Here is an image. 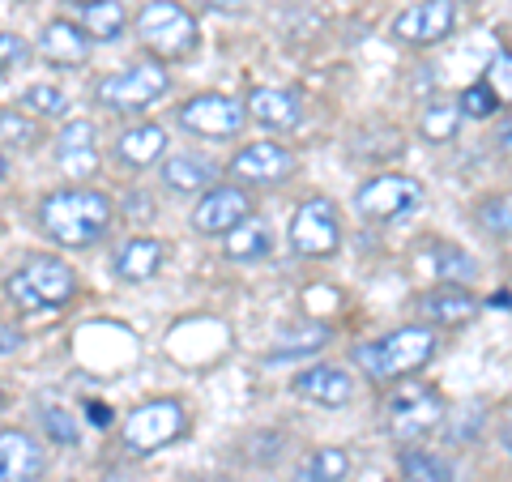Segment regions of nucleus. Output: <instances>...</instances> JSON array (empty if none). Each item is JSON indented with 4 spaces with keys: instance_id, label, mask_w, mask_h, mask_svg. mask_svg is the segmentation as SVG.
<instances>
[{
    "instance_id": "obj_1",
    "label": "nucleus",
    "mask_w": 512,
    "mask_h": 482,
    "mask_svg": "<svg viewBox=\"0 0 512 482\" xmlns=\"http://www.w3.org/2000/svg\"><path fill=\"white\" fill-rule=\"evenodd\" d=\"M111 197L99 188H60L39 201V227L60 248H90L111 227Z\"/></svg>"
},
{
    "instance_id": "obj_2",
    "label": "nucleus",
    "mask_w": 512,
    "mask_h": 482,
    "mask_svg": "<svg viewBox=\"0 0 512 482\" xmlns=\"http://www.w3.org/2000/svg\"><path fill=\"white\" fill-rule=\"evenodd\" d=\"M5 295L18 312H56L77 295V273L60 256L35 252L5 278Z\"/></svg>"
},
{
    "instance_id": "obj_3",
    "label": "nucleus",
    "mask_w": 512,
    "mask_h": 482,
    "mask_svg": "<svg viewBox=\"0 0 512 482\" xmlns=\"http://www.w3.org/2000/svg\"><path fill=\"white\" fill-rule=\"evenodd\" d=\"M436 355V333L423 329V325H406L380 342H367V346H355V359L359 367L372 380H402L410 372H419L423 363H431Z\"/></svg>"
},
{
    "instance_id": "obj_4",
    "label": "nucleus",
    "mask_w": 512,
    "mask_h": 482,
    "mask_svg": "<svg viewBox=\"0 0 512 482\" xmlns=\"http://www.w3.org/2000/svg\"><path fill=\"white\" fill-rule=\"evenodd\" d=\"M137 39L146 43L158 60H188L201 43V26L184 5H175V0H150V5L137 13Z\"/></svg>"
},
{
    "instance_id": "obj_5",
    "label": "nucleus",
    "mask_w": 512,
    "mask_h": 482,
    "mask_svg": "<svg viewBox=\"0 0 512 482\" xmlns=\"http://www.w3.org/2000/svg\"><path fill=\"white\" fill-rule=\"evenodd\" d=\"M167 90H171V77L163 73V64H128V69H116L103 77L94 99H99V107L116 111V116H141Z\"/></svg>"
},
{
    "instance_id": "obj_6",
    "label": "nucleus",
    "mask_w": 512,
    "mask_h": 482,
    "mask_svg": "<svg viewBox=\"0 0 512 482\" xmlns=\"http://www.w3.org/2000/svg\"><path fill=\"white\" fill-rule=\"evenodd\" d=\"M184 427H188L184 406L175 397H163V401H146V406L128 414L120 436H124V448H133V453H158L171 440H180Z\"/></svg>"
},
{
    "instance_id": "obj_7",
    "label": "nucleus",
    "mask_w": 512,
    "mask_h": 482,
    "mask_svg": "<svg viewBox=\"0 0 512 482\" xmlns=\"http://www.w3.org/2000/svg\"><path fill=\"white\" fill-rule=\"evenodd\" d=\"M355 210L372 222H402L423 210V184L410 175H376L355 192Z\"/></svg>"
},
{
    "instance_id": "obj_8",
    "label": "nucleus",
    "mask_w": 512,
    "mask_h": 482,
    "mask_svg": "<svg viewBox=\"0 0 512 482\" xmlns=\"http://www.w3.org/2000/svg\"><path fill=\"white\" fill-rule=\"evenodd\" d=\"M444 419V397L436 389H427L423 380L397 384L389 397V431L397 440H419L431 427H440Z\"/></svg>"
},
{
    "instance_id": "obj_9",
    "label": "nucleus",
    "mask_w": 512,
    "mask_h": 482,
    "mask_svg": "<svg viewBox=\"0 0 512 482\" xmlns=\"http://www.w3.org/2000/svg\"><path fill=\"white\" fill-rule=\"evenodd\" d=\"M175 120L197 137H235L248 120V107L231 99V94H197V99H188L175 111Z\"/></svg>"
},
{
    "instance_id": "obj_10",
    "label": "nucleus",
    "mask_w": 512,
    "mask_h": 482,
    "mask_svg": "<svg viewBox=\"0 0 512 482\" xmlns=\"http://www.w3.org/2000/svg\"><path fill=\"white\" fill-rule=\"evenodd\" d=\"M338 239H342V227H338V214L325 197H312L303 201L295 218H291V248L299 256H333L338 252Z\"/></svg>"
},
{
    "instance_id": "obj_11",
    "label": "nucleus",
    "mask_w": 512,
    "mask_h": 482,
    "mask_svg": "<svg viewBox=\"0 0 512 482\" xmlns=\"http://www.w3.org/2000/svg\"><path fill=\"white\" fill-rule=\"evenodd\" d=\"M453 26H457V5L453 0H419V5H410L402 9L393 18V39H402V43H440L453 35Z\"/></svg>"
},
{
    "instance_id": "obj_12",
    "label": "nucleus",
    "mask_w": 512,
    "mask_h": 482,
    "mask_svg": "<svg viewBox=\"0 0 512 482\" xmlns=\"http://www.w3.org/2000/svg\"><path fill=\"white\" fill-rule=\"evenodd\" d=\"M244 218H252L248 192L239 184H214V188H205V197L197 201V210H192V227L205 235H227Z\"/></svg>"
},
{
    "instance_id": "obj_13",
    "label": "nucleus",
    "mask_w": 512,
    "mask_h": 482,
    "mask_svg": "<svg viewBox=\"0 0 512 482\" xmlns=\"http://www.w3.org/2000/svg\"><path fill=\"white\" fill-rule=\"evenodd\" d=\"M239 184H256V188H274L282 180H291V171H295V154L291 150H282L274 146V141H256V146H244L235 158H231V167H227Z\"/></svg>"
},
{
    "instance_id": "obj_14",
    "label": "nucleus",
    "mask_w": 512,
    "mask_h": 482,
    "mask_svg": "<svg viewBox=\"0 0 512 482\" xmlns=\"http://www.w3.org/2000/svg\"><path fill=\"white\" fill-rule=\"evenodd\" d=\"M43 444L18 427H0V482H35L43 474Z\"/></svg>"
},
{
    "instance_id": "obj_15",
    "label": "nucleus",
    "mask_w": 512,
    "mask_h": 482,
    "mask_svg": "<svg viewBox=\"0 0 512 482\" xmlns=\"http://www.w3.org/2000/svg\"><path fill=\"white\" fill-rule=\"evenodd\" d=\"M56 163L69 180H90L99 171V154H94V128L86 120H69L56 137Z\"/></svg>"
},
{
    "instance_id": "obj_16",
    "label": "nucleus",
    "mask_w": 512,
    "mask_h": 482,
    "mask_svg": "<svg viewBox=\"0 0 512 482\" xmlns=\"http://www.w3.org/2000/svg\"><path fill=\"white\" fill-rule=\"evenodd\" d=\"M39 56L47 64H64V69H77V64H86L90 60V39H86V30L82 26H73V22H47L39 30Z\"/></svg>"
},
{
    "instance_id": "obj_17",
    "label": "nucleus",
    "mask_w": 512,
    "mask_h": 482,
    "mask_svg": "<svg viewBox=\"0 0 512 482\" xmlns=\"http://www.w3.org/2000/svg\"><path fill=\"white\" fill-rule=\"evenodd\" d=\"M295 393L316 401V406H346L355 397V380H350L342 367H312L295 380Z\"/></svg>"
},
{
    "instance_id": "obj_18",
    "label": "nucleus",
    "mask_w": 512,
    "mask_h": 482,
    "mask_svg": "<svg viewBox=\"0 0 512 482\" xmlns=\"http://www.w3.org/2000/svg\"><path fill=\"white\" fill-rule=\"evenodd\" d=\"M248 116H256L269 128H295L303 120V107H299V94L291 90H274V86H261L248 94Z\"/></svg>"
},
{
    "instance_id": "obj_19",
    "label": "nucleus",
    "mask_w": 512,
    "mask_h": 482,
    "mask_svg": "<svg viewBox=\"0 0 512 482\" xmlns=\"http://www.w3.org/2000/svg\"><path fill=\"white\" fill-rule=\"evenodd\" d=\"M163 265V239L137 235L116 252V278L120 282H150Z\"/></svg>"
},
{
    "instance_id": "obj_20",
    "label": "nucleus",
    "mask_w": 512,
    "mask_h": 482,
    "mask_svg": "<svg viewBox=\"0 0 512 482\" xmlns=\"http://www.w3.org/2000/svg\"><path fill=\"white\" fill-rule=\"evenodd\" d=\"M167 150V128L163 124H137L120 133L116 141V158L128 167H154V158H163Z\"/></svg>"
},
{
    "instance_id": "obj_21",
    "label": "nucleus",
    "mask_w": 512,
    "mask_h": 482,
    "mask_svg": "<svg viewBox=\"0 0 512 482\" xmlns=\"http://www.w3.org/2000/svg\"><path fill=\"white\" fill-rule=\"evenodd\" d=\"M158 175H163V184L171 192H201V188H214L218 167L201 154H171Z\"/></svg>"
},
{
    "instance_id": "obj_22",
    "label": "nucleus",
    "mask_w": 512,
    "mask_h": 482,
    "mask_svg": "<svg viewBox=\"0 0 512 482\" xmlns=\"http://www.w3.org/2000/svg\"><path fill=\"white\" fill-rule=\"evenodd\" d=\"M478 312V299L461 286H440V291L423 295V316L431 325H466V320Z\"/></svg>"
},
{
    "instance_id": "obj_23",
    "label": "nucleus",
    "mask_w": 512,
    "mask_h": 482,
    "mask_svg": "<svg viewBox=\"0 0 512 482\" xmlns=\"http://www.w3.org/2000/svg\"><path fill=\"white\" fill-rule=\"evenodd\" d=\"M124 22H128V13H124L120 0H90V5H82V30H86V39L116 43L124 35Z\"/></svg>"
},
{
    "instance_id": "obj_24",
    "label": "nucleus",
    "mask_w": 512,
    "mask_h": 482,
    "mask_svg": "<svg viewBox=\"0 0 512 482\" xmlns=\"http://www.w3.org/2000/svg\"><path fill=\"white\" fill-rule=\"evenodd\" d=\"M222 252H227L231 261H261V256H269V227L261 218H244L235 231H227Z\"/></svg>"
},
{
    "instance_id": "obj_25",
    "label": "nucleus",
    "mask_w": 512,
    "mask_h": 482,
    "mask_svg": "<svg viewBox=\"0 0 512 482\" xmlns=\"http://www.w3.org/2000/svg\"><path fill=\"white\" fill-rule=\"evenodd\" d=\"M346 470H350V457L342 448H316V453L295 470V482H342Z\"/></svg>"
},
{
    "instance_id": "obj_26",
    "label": "nucleus",
    "mask_w": 512,
    "mask_h": 482,
    "mask_svg": "<svg viewBox=\"0 0 512 482\" xmlns=\"http://www.w3.org/2000/svg\"><path fill=\"white\" fill-rule=\"evenodd\" d=\"M0 146H13V150H35L39 146V124L35 116L13 103V107H0Z\"/></svg>"
},
{
    "instance_id": "obj_27",
    "label": "nucleus",
    "mask_w": 512,
    "mask_h": 482,
    "mask_svg": "<svg viewBox=\"0 0 512 482\" xmlns=\"http://www.w3.org/2000/svg\"><path fill=\"white\" fill-rule=\"evenodd\" d=\"M402 478L406 482H453V465L436 453H427V448H414V453L402 457Z\"/></svg>"
},
{
    "instance_id": "obj_28",
    "label": "nucleus",
    "mask_w": 512,
    "mask_h": 482,
    "mask_svg": "<svg viewBox=\"0 0 512 482\" xmlns=\"http://www.w3.org/2000/svg\"><path fill=\"white\" fill-rule=\"evenodd\" d=\"M26 116H43V120H56V116H64L69 111V99H64V90L60 86H30V90H22V103H18Z\"/></svg>"
},
{
    "instance_id": "obj_29",
    "label": "nucleus",
    "mask_w": 512,
    "mask_h": 482,
    "mask_svg": "<svg viewBox=\"0 0 512 482\" xmlns=\"http://www.w3.org/2000/svg\"><path fill=\"white\" fill-rule=\"evenodd\" d=\"M457 124H461V111H457L453 103H431V107L423 111V120H419L423 137H427V141H436V146H444V141H453Z\"/></svg>"
},
{
    "instance_id": "obj_30",
    "label": "nucleus",
    "mask_w": 512,
    "mask_h": 482,
    "mask_svg": "<svg viewBox=\"0 0 512 482\" xmlns=\"http://www.w3.org/2000/svg\"><path fill=\"white\" fill-rule=\"evenodd\" d=\"M39 427H43V436L52 440V444H60V448H73V444H77V423H73L69 410L43 406V410H39Z\"/></svg>"
},
{
    "instance_id": "obj_31",
    "label": "nucleus",
    "mask_w": 512,
    "mask_h": 482,
    "mask_svg": "<svg viewBox=\"0 0 512 482\" xmlns=\"http://www.w3.org/2000/svg\"><path fill=\"white\" fill-rule=\"evenodd\" d=\"M431 261H436L440 278H474V273H478L474 256H470V252H461V248H453V244H440Z\"/></svg>"
},
{
    "instance_id": "obj_32",
    "label": "nucleus",
    "mask_w": 512,
    "mask_h": 482,
    "mask_svg": "<svg viewBox=\"0 0 512 482\" xmlns=\"http://www.w3.org/2000/svg\"><path fill=\"white\" fill-rule=\"evenodd\" d=\"M478 222L491 235H512V197H487L478 205Z\"/></svg>"
},
{
    "instance_id": "obj_33",
    "label": "nucleus",
    "mask_w": 512,
    "mask_h": 482,
    "mask_svg": "<svg viewBox=\"0 0 512 482\" xmlns=\"http://www.w3.org/2000/svg\"><path fill=\"white\" fill-rule=\"evenodd\" d=\"M329 342V329H320V325H308L303 333H295V337H286V342L274 350L269 359H286V355H312V350H320Z\"/></svg>"
},
{
    "instance_id": "obj_34",
    "label": "nucleus",
    "mask_w": 512,
    "mask_h": 482,
    "mask_svg": "<svg viewBox=\"0 0 512 482\" xmlns=\"http://www.w3.org/2000/svg\"><path fill=\"white\" fill-rule=\"evenodd\" d=\"M495 107H500V99H495V94H491V86H470L466 94H461V103H457L461 116H474V120L491 116Z\"/></svg>"
},
{
    "instance_id": "obj_35",
    "label": "nucleus",
    "mask_w": 512,
    "mask_h": 482,
    "mask_svg": "<svg viewBox=\"0 0 512 482\" xmlns=\"http://www.w3.org/2000/svg\"><path fill=\"white\" fill-rule=\"evenodd\" d=\"M26 60H30V43L22 35H9V30H0V73L22 69Z\"/></svg>"
},
{
    "instance_id": "obj_36",
    "label": "nucleus",
    "mask_w": 512,
    "mask_h": 482,
    "mask_svg": "<svg viewBox=\"0 0 512 482\" xmlns=\"http://www.w3.org/2000/svg\"><path fill=\"white\" fill-rule=\"evenodd\" d=\"M487 86H491V94H495V99H500V103H504V99H512V52L495 56Z\"/></svg>"
},
{
    "instance_id": "obj_37",
    "label": "nucleus",
    "mask_w": 512,
    "mask_h": 482,
    "mask_svg": "<svg viewBox=\"0 0 512 482\" xmlns=\"http://www.w3.org/2000/svg\"><path fill=\"white\" fill-rule=\"evenodd\" d=\"M18 346H22V333L13 325H0V355H13Z\"/></svg>"
},
{
    "instance_id": "obj_38",
    "label": "nucleus",
    "mask_w": 512,
    "mask_h": 482,
    "mask_svg": "<svg viewBox=\"0 0 512 482\" xmlns=\"http://www.w3.org/2000/svg\"><path fill=\"white\" fill-rule=\"evenodd\" d=\"M86 414H90V423H94V427H107V423H111V410L103 406V401H90Z\"/></svg>"
},
{
    "instance_id": "obj_39",
    "label": "nucleus",
    "mask_w": 512,
    "mask_h": 482,
    "mask_svg": "<svg viewBox=\"0 0 512 482\" xmlns=\"http://www.w3.org/2000/svg\"><path fill=\"white\" fill-rule=\"evenodd\" d=\"M500 436H504V448H508V457H512V410L504 414V423H500Z\"/></svg>"
},
{
    "instance_id": "obj_40",
    "label": "nucleus",
    "mask_w": 512,
    "mask_h": 482,
    "mask_svg": "<svg viewBox=\"0 0 512 482\" xmlns=\"http://www.w3.org/2000/svg\"><path fill=\"white\" fill-rule=\"evenodd\" d=\"M197 5H205V9H235L239 0H197Z\"/></svg>"
},
{
    "instance_id": "obj_41",
    "label": "nucleus",
    "mask_w": 512,
    "mask_h": 482,
    "mask_svg": "<svg viewBox=\"0 0 512 482\" xmlns=\"http://www.w3.org/2000/svg\"><path fill=\"white\" fill-rule=\"evenodd\" d=\"M500 146H504V150H512V124H504V128H500Z\"/></svg>"
},
{
    "instance_id": "obj_42",
    "label": "nucleus",
    "mask_w": 512,
    "mask_h": 482,
    "mask_svg": "<svg viewBox=\"0 0 512 482\" xmlns=\"http://www.w3.org/2000/svg\"><path fill=\"white\" fill-rule=\"evenodd\" d=\"M5 171H9V163H5V154H0V180H5Z\"/></svg>"
},
{
    "instance_id": "obj_43",
    "label": "nucleus",
    "mask_w": 512,
    "mask_h": 482,
    "mask_svg": "<svg viewBox=\"0 0 512 482\" xmlns=\"http://www.w3.org/2000/svg\"><path fill=\"white\" fill-rule=\"evenodd\" d=\"M69 5H77V9H82V5H90V0H69Z\"/></svg>"
},
{
    "instance_id": "obj_44",
    "label": "nucleus",
    "mask_w": 512,
    "mask_h": 482,
    "mask_svg": "<svg viewBox=\"0 0 512 482\" xmlns=\"http://www.w3.org/2000/svg\"><path fill=\"white\" fill-rule=\"evenodd\" d=\"M0 406H5V389H0Z\"/></svg>"
},
{
    "instance_id": "obj_45",
    "label": "nucleus",
    "mask_w": 512,
    "mask_h": 482,
    "mask_svg": "<svg viewBox=\"0 0 512 482\" xmlns=\"http://www.w3.org/2000/svg\"><path fill=\"white\" fill-rule=\"evenodd\" d=\"M0 86H5V73H0Z\"/></svg>"
},
{
    "instance_id": "obj_46",
    "label": "nucleus",
    "mask_w": 512,
    "mask_h": 482,
    "mask_svg": "<svg viewBox=\"0 0 512 482\" xmlns=\"http://www.w3.org/2000/svg\"><path fill=\"white\" fill-rule=\"evenodd\" d=\"M508 303H512V295H508Z\"/></svg>"
}]
</instances>
